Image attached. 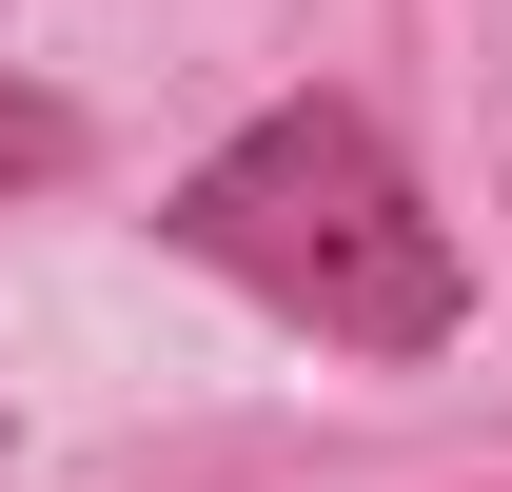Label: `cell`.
Listing matches in <instances>:
<instances>
[{
  "instance_id": "2",
  "label": "cell",
  "mask_w": 512,
  "mask_h": 492,
  "mask_svg": "<svg viewBox=\"0 0 512 492\" xmlns=\"http://www.w3.org/2000/svg\"><path fill=\"white\" fill-rule=\"evenodd\" d=\"M60 158H79V119H60V99H40V79H0V197H40V178H60Z\"/></svg>"
},
{
  "instance_id": "1",
  "label": "cell",
  "mask_w": 512,
  "mask_h": 492,
  "mask_svg": "<svg viewBox=\"0 0 512 492\" xmlns=\"http://www.w3.org/2000/svg\"><path fill=\"white\" fill-rule=\"evenodd\" d=\"M158 237H178L197 276L276 296L296 335H335V355H434L453 315H473L453 217L394 178V138L355 119V99H276V119H237V138L178 178V217H158Z\"/></svg>"
}]
</instances>
